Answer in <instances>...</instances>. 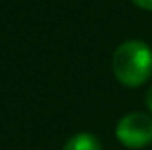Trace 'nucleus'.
<instances>
[{"instance_id":"nucleus-4","label":"nucleus","mask_w":152,"mask_h":150,"mask_svg":"<svg viewBox=\"0 0 152 150\" xmlns=\"http://www.w3.org/2000/svg\"><path fill=\"white\" fill-rule=\"evenodd\" d=\"M133 4H136L140 9L145 11H152V0H133Z\"/></svg>"},{"instance_id":"nucleus-2","label":"nucleus","mask_w":152,"mask_h":150,"mask_svg":"<svg viewBox=\"0 0 152 150\" xmlns=\"http://www.w3.org/2000/svg\"><path fill=\"white\" fill-rule=\"evenodd\" d=\"M117 140L127 149H142L152 141V117L142 111L124 115L115 127Z\"/></svg>"},{"instance_id":"nucleus-1","label":"nucleus","mask_w":152,"mask_h":150,"mask_svg":"<svg viewBox=\"0 0 152 150\" xmlns=\"http://www.w3.org/2000/svg\"><path fill=\"white\" fill-rule=\"evenodd\" d=\"M112 69L124 87H140L152 74V50L143 41H126L113 51Z\"/></svg>"},{"instance_id":"nucleus-5","label":"nucleus","mask_w":152,"mask_h":150,"mask_svg":"<svg viewBox=\"0 0 152 150\" xmlns=\"http://www.w3.org/2000/svg\"><path fill=\"white\" fill-rule=\"evenodd\" d=\"M145 103H147V108H149V111L152 113V85L149 87V90H147V95H145Z\"/></svg>"},{"instance_id":"nucleus-3","label":"nucleus","mask_w":152,"mask_h":150,"mask_svg":"<svg viewBox=\"0 0 152 150\" xmlns=\"http://www.w3.org/2000/svg\"><path fill=\"white\" fill-rule=\"evenodd\" d=\"M62 150H103L99 140L90 133H78L67 140Z\"/></svg>"}]
</instances>
